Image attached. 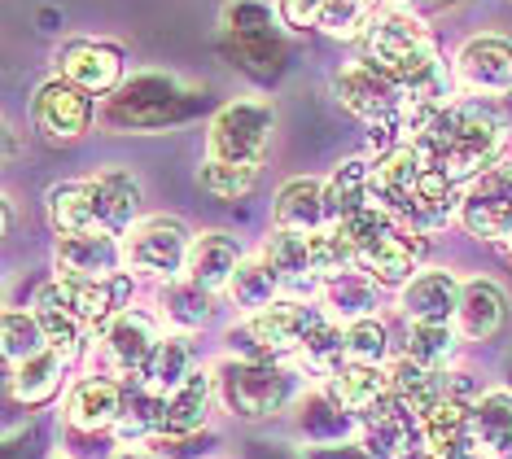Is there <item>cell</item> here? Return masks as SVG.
I'll return each mask as SVG.
<instances>
[{
  "label": "cell",
  "mask_w": 512,
  "mask_h": 459,
  "mask_svg": "<svg viewBox=\"0 0 512 459\" xmlns=\"http://www.w3.org/2000/svg\"><path fill=\"white\" fill-rule=\"evenodd\" d=\"M508 132L512 119L499 110V101L460 97L442 114H434L416 136H407V145L416 149V158L429 171L464 188L482 171H491L495 162L508 158Z\"/></svg>",
  "instance_id": "6da1fadb"
},
{
  "label": "cell",
  "mask_w": 512,
  "mask_h": 459,
  "mask_svg": "<svg viewBox=\"0 0 512 459\" xmlns=\"http://www.w3.org/2000/svg\"><path fill=\"white\" fill-rule=\"evenodd\" d=\"M44 219L53 237L62 232H123L141 215V180L127 167H106L44 188Z\"/></svg>",
  "instance_id": "7a4b0ae2"
},
{
  "label": "cell",
  "mask_w": 512,
  "mask_h": 459,
  "mask_svg": "<svg viewBox=\"0 0 512 459\" xmlns=\"http://www.w3.org/2000/svg\"><path fill=\"white\" fill-rule=\"evenodd\" d=\"M206 110V88L176 70H132L114 97L101 101V127L119 136H154L193 123Z\"/></svg>",
  "instance_id": "3957f363"
},
{
  "label": "cell",
  "mask_w": 512,
  "mask_h": 459,
  "mask_svg": "<svg viewBox=\"0 0 512 459\" xmlns=\"http://www.w3.org/2000/svg\"><path fill=\"white\" fill-rule=\"evenodd\" d=\"M329 324V311L311 302H276L259 315H241L228 328L232 359H263V363H294L311 337Z\"/></svg>",
  "instance_id": "277c9868"
},
{
  "label": "cell",
  "mask_w": 512,
  "mask_h": 459,
  "mask_svg": "<svg viewBox=\"0 0 512 459\" xmlns=\"http://www.w3.org/2000/svg\"><path fill=\"white\" fill-rule=\"evenodd\" d=\"M211 372H215L219 411H228L241 425H267V420L285 416L289 403H294V372H289V363L228 355Z\"/></svg>",
  "instance_id": "5b68a950"
},
{
  "label": "cell",
  "mask_w": 512,
  "mask_h": 459,
  "mask_svg": "<svg viewBox=\"0 0 512 459\" xmlns=\"http://www.w3.org/2000/svg\"><path fill=\"white\" fill-rule=\"evenodd\" d=\"M224 49L232 66H241L250 79H276L289 62V40L267 0H228L219 14Z\"/></svg>",
  "instance_id": "8992f818"
},
{
  "label": "cell",
  "mask_w": 512,
  "mask_h": 459,
  "mask_svg": "<svg viewBox=\"0 0 512 459\" xmlns=\"http://www.w3.org/2000/svg\"><path fill=\"white\" fill-rule=\"evenodd\" d=\"M333 97L351 119H359L372 132H390L403 145L407 136V92L394 75H386L364 53L333 70Z\"/></svg>",
  "instance_id": "52a82bcc"
},
{
  "label": "cell",
  "mask_w": 512,
  "mask_h": 459,
  "mask_svg": "<svg viewBox=\"0 0 512 459\" xmlns=\"http://www.w3.org/2000/svg\"><path fill=\"white\" fill-rule=\"evenodd\" d=\"M276 136V105L259 97L224 101L206 123L202 158L206 162H237V167H263Z\"/></svg>",
  "instance_id": "ba28073f"
},
{
  "label": "cell",
  "mask_w": 512,
  "mask_h": 459,
  "mask_svg": "<svg viewBox=\"0 0 512 459\" xmlns=\"http://www.w3.org/2000/svg\"><path fill=\"white\" fill-rule=\"evenodd\" d=\"M197 232L184 223L180 215H145L123 232V254H127V272L171 285L184 280L189 267V250H193Z\"/></svg>",
  "instance_id": "9c48e42d"
},
{
  "label": "cell",
  "mask_w": 512,
  "mask_h": 459,
  "mask_svg": "<svg viewBox=\"0 0 512 459\" xmlns=\"http://www.w3.org/2000/svg\"><path fill=\"white\" fill-rule=\"evenodd\" d=\"M27 119H31V132H36L44 145H75V140H84L92 132V123L101 119V101L88 97L71 79L49 75L31 92Z\"/></svg>",
  "instance_id": "30bf717a"
},
{
  "label": "cell",
  "mask_w": 512,
  "mask_h": 459,
  "mask_svg": "<svg viewBox=\"0 0 512 459\" xmlns=\"http://www.w3.org/2000/svg\"><path fill=\"white\" fill-rule=\"evenodd\" d=\"M460 97L508 101L512 97V40L499 31H477L451 57Z\"/></svg>",
  "instance_id": "8fae6325"
},
{
  "label": "cell",
  "mask_w": 512,
  "mask_h": 459,
  "mask_svg": "<svg viewBox=\"0 0 512 459\" xmlns=\"http://www.w3.org/2000/svg\"><path fill=\"white\" fill-rule=\"evenodd\" d=\"M53 75L71 79L88 97L106 101L127 79V53L119 44L101 40V35H71V40H62L53 49Z\"/></svg>",
  "instance_id": "7c38bea8"
},
{
  "label": "cell",
  "mask_w": 512,
  "mask_h": 459,
  "mask_svg": "<svg viewBox=\"0 0 512 459\" xmlns=\"http://www.w3.org/2000/svg\"><path fill=\"white\" fill-rule=\"evenodd\" d=\"M460 228L486 245H504L512 237V153L464 184L460 197Z\"/></svg>",
  "instance_id": "4fadbf2b"
},
{
  "label": "cell",
  "mask_w": 512,
  "mask_h": 459,
  "mask_svg": "<svg viewBox=\"0 0 512 459\" xmlns=\"http://www.w3.org/2000/svg\"><path fill=\"white\" fill-rule=\"evenodd\" d=\"M127 272L119 232H62L53 237V276L71 285H106Z\"/></svg>",
  "instance_id": "5bb4252c"
},
{
  "label": "cell",
  "mask_w": 512,
  "mask_h": 459,
  "mask_svg": "<svg viewBox=\"0 0 512 459\" xmlns=\"http://www.w3.org/2000/svg\"><path fill=\"white\" fill-rule=\"evenodd\" d=\"M272 263L276 280H281V298L285 302H311L324 293V263L316 250V232H281L272 228L259 250Z\"/></svg>",
  "instance_id": "9a60e30c"
},
{
  "label": "cell",
  "mask_w": 512,
  "mask_h": 459,
  "mask_svg": "<svg viewBox=\"0 0 512 459\" xmlns=\"http://www.w3.org/2000/svg\"><path fill=\"white\" fill-rule=\"evenodd\" d=\"M162 337H167V333H162V320H158V315L127 306L123 315H114V320L97 333L101 363H106L110 376H127V381H136V376L145 372V363H149V355L158 350Z\"/></svg>",
  "instance_id": "2e32d148"
},
{
  "label": "cell",
  "mask_w": 512,
  "mask_h": 459,
  "mask_svg": "<svg viewBox=\"0 0 512 459\" xmlns=\"http://www.w3.org/2000/svg\"><path fill=\"white\" fill-rule=\"evenodd\" d=\"M123 398H127V385L110 372H88V376H75L71 390L62 398V425L66 433H114L123 416Z\"/></svg>",
  "instance_id": "e0dca14e"
},
{
  "label": "cell",
  "mask_w": 512,
  "mask_h": 459,
  "mask_svg": "<svg viewBox=\"0 0 512 459\" xmlns=\"http://www.w3.org/2000/svg\"><path fill=\"white\" fill-rule=\"evenodd\" d=\"M464 298V280L451 267H421L399 289L403 324H456Z\"/></svg>",
  "instance_id": "ac0fdd59"
},
{
  "label": "cell",
  "mask_w": 512,
  "mask_h": 459,
  "mask_svg": "<svg viewBox=\"0 0 512 459\" xmlns=\"http://www.w3.org/2000/svg\"><path fill=\"white\" fill-rule=\"evenodd\" d=\"M425 250H429V241H425V232H416V228H394L390 237H381L372 250L359 258V272L372 276L381 289H394L399 293L407 280H412L416 272H421V263H425Z\"/></svg>",
  "instance_id": "d6986e66"
},
{
  "label": "cell",
  "mask_w": 512,
  "mask_h": 459,
  "mask_svg": "<svg viewBox=\"0 0 512 459\" xmlns=\"http://www.w3.org/2000/svg\"><path fill=\"white\" fill-rule=\"evenodd\" d=\"M246 263V250H241V237L228 228H206L193 237L189 250V267H184V280L202 285L206 293H228L237 267Z\"/></svg>",
  "instance_id": "ffe728a7"
},
{
  "label": "cell",
  "mask_w": 512,
  "mask_h": 459,
  "mask_svg": "<svg viewBox=\"0 0 512 459\" xmlns=\"http://www.w3.org/2000/svg\"><path fill=\"white\" fill-rule=\"evenodd\" d=\"M211 407H219L215 398V372L202 368L180 385L176 394L162 398V420H158V442H176L202 433V425L211 420Z\"/></svg>",
  "instance_id": "44dd1931"
},
{
  "label": "cell",
  "mask_w": 512,
  "mask_h": 459,
  "mask_svg": "<svg viewBox=\"0 0 512 459\" xmlns=\"http://www.w3.org/2000/svg\"><path fill=\"white\" fill-rule=\"evenodd\" d=\"M272 228L281 232H324L329 228V193L324 175H294L272 202Z\"/></svg>",
  "instance_id": "7402d4cb"
},
{
  "label": "cell",
  "mask_w": 512,
  "mask_h": 459,
  "mask_svg": "<svg viewBox=\"0 0 512 459\" xmlns=\"http://www.w3.org/2000/svg\"><path fill=\"white\" fill-rule=\"evenodd\" d=\"M504 324H508V293H504V285L491 280V276L464 280V298H460V315H456L460 337L486 346V341H495L499 333H504Z\"/></svg>",
  "instance_id": "603a6c76"
},
{
  "label": "cell",
  "mask_w": 512,
  "mask_h": 459,
  "mask_svg": "<svg viewBox=\"0 0 512 459\" xmlns=\"http://www.w3.org/2000/svg\"><path fill=\"white\" fill-rule=\"evenodd\" d=\"M31 311H36V320L44 328V337H49L53 350H62L66 359H75L79 350L88 346V324L79 320V311L71 306V298H66L62 280H44V285L31 293Z\"/></svg>",
  "instance_id": "cb8c5ba5"
},
{
  "label": "cell",
  "mask_w": 512,
  "mask_h": 459,
  "mask_svg": "<svg viewBox=\"0 0 512 459\" xmlns=\"http://www.w3.org/2000/svg\"><path fill=\"white\" fill-rule=\"evenodd\" d=\"M66 359L62 350H40V355L22 359L18 368H5L9 372V394H14V403H22L27 411L36 407H49L53 398H62V390H71L66 385Z\"/></svg>",
  "instance_id": "d4e9b609"
},
{
  "label": "cell",
  "mask_w": 512,
  "mask_h": 459,
  "mask_svg": "<svg viewBox=\"0 0 512 459\" xmlns=\"http://www.w3.org/2000/svg\"><path fill=\"white\" fill-rule=\"evenodd\" d=\"M320 302H324V311H329V320L355 324V320H368V315H377L381 285L372 276L359 272V267H351V272H337V276L324 280Z\"/></svg>",
  "instance_id": "484cf974"
},
{
  "label": "cell",
  "mask_w": 512,
  "mask_h": 459,
  "mask_svg": "<svg viewBox=\"0 0 512 459\" xmlns=\"http://www.w3.org/2000/svg\"><path fill=\"white\" fill-rule=\"evenodd\" d=\"M215 298L219 293H206L193 280H171V285L158 289V320L171 328V333H197L215 320Z\"/></svg>",
  "instance_id": "4316f807"
},
{
  "label": "cell",
  "mask_w": 512,
  "mask_h": 459,
  "mask_svg": "<svg viewBox=\"0 0 512 459\" xmlns=\"http://www.w3.org/2000/svg\"><path fill=\"white\" fill-rule=\"evenodd\" d=\"M320 390L329 394L342 411H351V416L359 420L364 411H372L381 398L390 394V368H359V363H346V368L337 376H329Z\"/></svg>",
  "instance_id": "83f0119b"
},
{
  "label": "cell",
  "mask_w": 512,
  "mask_h": 459,
  "mask_svg": "<svg viewBox=\"0 0 512 459\" xmlns=\"http://www.w3.org/2000/svg\"><path fill=\"white\" fill-rule=\"evenodd\" d=\"M298 429H302V438H307V446H333V442H342L346 433H359V420L351 411L337 407L316 385V390H307L298 398Z\"/></svg>",
  "instance_id": "f1b7e54d"
},
{
  "label": "cell",
  "mask_w": 512,
  "mask_h": 459,
  "mask_svg": "<svg viewBox=\"0 0 512 459\" xmlns=\"http://www.w3.org/2000/svg\"><path fill=\"white\" fill-rule=\"evenodd\" d=\"M469 429H473V451L504 455L512 446V390H486L469 407Z\"/></svg>",
  "instance_id": "f546056e"
},
{
  "label": "cell",
  "mask_w": 512,
  "mask_h": 459,
  "mask_svg": "<svg viewBox=\"0 0 512 459\" xmlns=\"http://www.w3.org/2000/svg\"><path fill=\"white\" fill-rule=\"evenodd\" d=\"M193 376V346H189V337L184 333H167L158 341V350L149 355L145 363V372L136 376V381L145 385V390H154V394H176L184 381Z\"/></svg>",
  "instance_id": "4dcf8cb0"
},
{
  "label": "cell",
  "mask_w": 512,
  "mask_h": 459,
  "mask_svg": "<svg viewBox=\"0 0 512 459\" xmlns=\"http://www.w3.org/2000/svg\"><path fill=\"white\" fill-rule=\"evenodd\" d=\"M460 328L456 324H403V359L421 363L429 372H447L460 355Z\"/></svg>",
  "instance_id": "1f68e13d"
},
{
  "label": "cell",
  "mask_w": 512,
  "mask_h": 459,
  "mask_svg": "<svg viewBox=\"0 0 512 459\" xmlns=\"http://www.w3.org/2000/svg\"><path fill=\"white\" fill-rule=\"evenodd\" d=\"M228 302L237 306L241 315H259V311H267V306L285 302L281 298V280H276L272 263H267L263 254H254V258H246V263L237 267V276H232V285H228Z\"/></svg>",
  "instance_id": "d6a6232c"
},
{
  "label": "cell",
  "mask_w": 512,
  "mask_h": 459,
  "mask_svg": "<svg viewBox=\"0 0 512 459\" xmlns=\"http://www.w3.org/2000/svg\"><path fill=\"white\" fill-rule=\"evenodd\" d=\"M390 394L399 398L407 411H416V416H429V411L447 398V390H442V372H429L403 355L390 363Z\"/></svg>",
  "instance_id": "836d02e7"
},
{
  "label": "cell",
  "mask_w": 512,
  "mask_h": 459,
  "mask_svg": "<svg viewBox=\"0 0 512 459\" xmlns=\"http://www.w3.org/2000/svg\"><path fill=\"white\" fill-rule=\"evenodd\" d=\"M368 180H372V162L368 158H342L337 167L324 175V193H329V223L355 215L368 206Z\"/></svg>",
  "instance_id": "e575fe53"
},
{
  "label": "cell",
  "mask_w": 512,
  "mask_h": 459,
  "mask_svg": "<svg viewBox=\"0 0 512 459\" xmlns=\"http://www.w3.org/2000/svg\"><path fill=\"white\" fill-rule=\"evenodd\" d=\"M386 5L390 0H324L320 18H316V31L329 35V40L359 44Z\"/></svg>",
  "instance_id": "d590c367"
},
{
  "label": "cell",
  "mask_w": 512,
  "mask_h": 459,
  "mask_svg": "<svg viewBox=\"0 0 512 459\" xmlns=\"http://www.w3.org/2000/svg\"><path fill=\"white\" fill-rule=\"evenodd\" d=\"M40 350H49V337H44L36 311L31 306H9L5 320H0V355H5V368H18L22 359L40 355Z\"/></svg>",
  "instance_id": "8d00e7d4"
},
{
  "label": "cell",
  "mask_w": 512,
  "mask_h": 459,
  "mask_svg": "<svg viewBox=\"0 0 512 459\" xmlns=\"http://www.w3.org/2000/svg\"><path fill=\"white\" fill-rule=\"evenodd\" d=\"M342 341H346V363H359V368H390V324L381 315H368V320L342 324Z\"/></svg>",
  "instance_id": "74e56055"
},
{
  "label": "cell",
  "mask_w": 512,
  "mask_h": 459,
  "mask_svg": "<svg viewBox=\"0 0 512 459\" xmlns=\"http://www.w3.org/2000/svg\"><path fill=\"white\" fill-rule=\"evenodd\" d=\"M263 180V167H237V162H206L197 167V184H202V193H211L215 202H246V197L259 188Z\"/></svg>",
  "instance_id": "f35d334b"
},
{
  "label": "cell",
  "mask_w": 512,
  "mask_h": 459,
  "mask_svg": "<svg viewBox=\"0 0 512 459\" xmlns=\"http://www.w3.org/2000/svg\"><path fill=\"white\" fill-rule=\"evenodd\" d=\"M276 18H281L285 31H311L324 9V0H272Z\"/></svg>",
  "instance_id": "ab89813d"
},
{
  "label": "cell",
  "mask_w": 512,
  "mask_h": 459,
  "mask_svg": "<svg viewBox=\"0 0 512 459\" xmlns=\"http://www.w3.org/2000/svg\"><path fill=\"white\" fill-rule=\"evenodd\" d=\"M302 455H307V459H377L359 438L333 442V446H302Z\"/></svg>",
  "instance_id": "60d3db41"
},
{
  "label": "cell",
  "mask_w": 512,
  "mask_h": 459,
  "mask_svg": "<svg viewBox=\"0 0 512 459\" xmlns=\"http://www.w3.org/2000/svg\"><path fill=\"white\" fill-rule=\"evenodd\" d=\"M394 5H407V9H416V14H442V9H460L464 0H394Z\"/></svg>",
  "instance_id": "b9f144b4"
},
{
  "label": "cell",
  "mask_w": 512,
  "mask_h": 459,
  "mask_svg": "<svg viewBox=\"0 0 512 459\" xmlns=\"http://www.w3.org/2000/svg\"><path fill=\"white\" fill-rule=\"evenodd\" d=\"M250 459H307V455H298V451H285L281 442H254Z\"/></svg>",
  "instance_id": "7bdbcfd3"
},
{
  "label": "cell",
  "mask_w": 512,
  "mask_h": 459,
  "mask_svg": "<svg viewBox=\"0 0 512 459\" xmlns=\"http://www.w3.org/2000/svg\"><path fill=\"white\" fill-rule=\"evenodd\" d=\"M110 459H162L154 446H123V451H114Z\"/></svg>",
  "instance_id": "ee69618b"
},
{
  "label": "cell",
  "mask_w": 512,
  "mask_h": 459,
  "mask_svg": "<svg viewBox=\"0 0 512 459\" xmlns=\"http://www.w3.org/2000/svg\"><path fill=\"white\" fill-rule=\"evenodd\" d=\"M14 158H18V127L5 123V162H14Z\"/></svg>",
  "instance_id": "f6af8a7d"
},
{
  "label": "cell",
  "mask_w": 512,
  "mask_h": 459,
  "mask_svg": "<svg viewBox=\"0 0 512 459\" xmlns=\"http://www.w3.org/2000/svg\"><path fill=\"white\" fill-rule=\"evenodd\" d=\"M14 215H18L14 197H5V232H14Z\"/></svg>",
  "instance_id": "bcb514c9"
},
{
  "label": "cell",
  "mask_w": 512,
  "mask_h": 459,
  "mask_svg": "<svg viewBox=\"0 0 512 459\" xmlns=\"http://www.w3.org/2000/svg\"><path fill=\"white\" fill-rule=\"evenodd\" d=\"M464 459H495V455H486V451H469V455H464Z\"/></svg>",
  "instance_id": "7dc6e473"
},
{
  "label": "cell",
  "mask_w": 512,
  "mask_h": 459,
  "mask_svg": "<svg viewBox=\"0 0 512 459\" xmlns=\"http://www.w3.org/2000/svg\"><path fill=\"white\" fill-rule=\"evenodd\" d=\"M499 459H512V446H508V451H504V455H499Z\"/></svg>",
  "instance_id": "c3c4849f"
},
{
  "label": "cell",
  "mask_w": 512,
  "mask_h": 459,
  "mask_svg": "<svg viewBox=\"0 0 512 459\" xmlns=\"http://www.w3.org/2000/svg\"><path fill=\"white\" fill-rule=\"evenodd\" d=\"M53 459H71V455H53Z\"/></svg>",
  "instance_id": "681fc988"
}]
</instances>
